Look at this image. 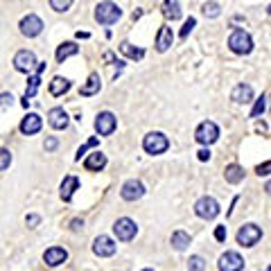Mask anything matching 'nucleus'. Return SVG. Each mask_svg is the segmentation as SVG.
Here are the masks:
<instances>
[{
    "mask_svg": "<svg viewBox=\"0 0 271 271\" xmlns=\"http://www.w3.org/2000/svg\"><path fill=\"white\" fill-rule=\"evenodd\" d=\"M120 16H122V9L115 3H100L98 7H95V21H98L100 25H113Z\"/></svg>",
    "mask_w": 271,
    "mask_h": 271,
    "instance_id": "f257e3e1",
    "label": "nucleus"
},
{
    "mask_svg": "<svg viewBox=\"0 0 271 271\" xmlns=\"http://www.w3.org/2000/svg\"><path fill=\"white\" fill-rule=\"evenodd\" d=\"M143 147H145V152H147V154H152V156H158V154H163V152H165V149L169 147V140H167L165 133L152 131V133L145 136Z\"/></svg>",
    "mask_w": 271,
    "mask_h": 271,
    "instance_id": "f03ea898",
    "label": "nucleus"
},
{
    "mask_svg": "<svg viewBox=\"0 0 271 271\" xmlns=\"http://www.w3.org/2000/svg\"><path fill=\"white\" fill-rule=\"evenodd\" d=\"M229 48L235 52V55H249V52L253 50V41H251L249 32L235 30V32L229 36Z\"/></svg>",
    "mask_w": 271,
    "mask_h": 271,
    "instance_id": "7ed1b4c3",
    "label": "nucleus"
},
{
    "mask_svg": "<svg viewBox=\"0 0 271 271\" xmlns=\"http://www.w3.org/2000/svg\"><path fill=\"white\" fill-rule=\"evenodd\" d=\"M260 237H262V229H260L258 224H244L240 231H237V244L242 246H255L260 242Z\"/></svg>",
    "mask_w": 271,
    "mask_h": 271,
    "instance_id": "20e7f679",
    "label": "nucleus"
},
{
    "mask_svg": "<svg viewBox=\"0 0 271 271\" xmlns=\"http://www.w3.org/2000/svg\"><path fill=\"white\" fill-rule=\"evenodd\" d=\"M217 138H219V129H217V124L210 122V120L201 122L195 131V140L199 145H212V143H217Z\"/></svg>",
    "mask_w": 271,
    "mask_h": 271,
    "instance_id": "39448f33",
    "label": "nucleus"
},
{
    "mask_svg": "<svg viewBox=\"0 0 271 271\" xmlns=\"http://www.w3.org/2000/svg\"><path fill=\"white\" fill-rule=\"evenodd\" d=\"M113 233H115L118 240L129 242V240L136 237V233H138V226H136V221L129 219V217H120V219L113 224Z\"/></svg>",
    "mask_w": 271,
    "mask_h": 271,
    "instance_id": "423d86ee",
    "label": "nucleus"
},
{
    "mask_svg": "<svg viewBox=\"0 0 271 271\" xmlns=\"http://www.w3.org/2000/svg\"><path fill=\"white\" fill-rule=\"evenodd\" d=\"M195 212L201 217V219H215L219 215V203L212 197H201L199 201L195 203Z\"/></svg>",
    "mask_w": 271,
    "mask_h": 271,
    "instance_id": "0eeeda50",
    "label": "nucleus"
},
{
    "mask_svg": "<svg viewBox=\"0 0 271 271\" xmlns=\"http://www.w3.org/2000/svg\"><path fill=\"white\" fill-rule=\"evenodd\" d=\"M115 127H118V120H115V115L111 111H102L98 120H95V131L100 136H111L115 131Z\"/></svg>",
    "mask_w": 271,
    "mask_h": 271,
    "instance_id": "6e6552de",
    "label": "nucleus"
},
{
    "mask_svg": "<svg viewBox=\"0 0 271 271\" xmlns=\"http://www.w3.org/2000/svg\"><path fill=\"white\" fill-rule=\"evenodd\" d=\"M244 269V258L235 251H226L219 258V271H242Z\"/></svg>",
    "mask_w": 271,
    "mask_h": 271,
    "instance_id": "1a4fd4ad",
    "label": "nucleus"
},
{
    "mask_svg": "<svg viewBox=\"0 0 271 271\" xmlns=\"http://www.w3.org/2000/svg\"><path fill=\"white\" fill-rule=\"evenodd\" d=\"M120 195H122L124 201H138L140 197L145 195V186L138 181V178H129V181H124Z\"/></svg>",
    "mask_w": 271,
    "mask_h": 271,
    "instance_id": "9d476101",
    "label": "nucleus"
},
{
    "mask_svg": "<svg viewBox=\"0 0 271 271\" xmlns=\"http://www.w3.org/2000/svg\"><path fill=\"white\" fill-rule=\"evenodd\" d=\"M115 242L111 240L109 235H100V237H95V242H93V253L95 255H100V258H109V255H113L115 253Z\"/></svg>",
    "mask_w": 271,
    "mask_h": 271,
    "instance_id": "9b49d317",
    "label": "nucleus"
},
{
    "mask_svg": "<svg viewBox=\"0 0 271 271\" xmlns=\"http://www.w3.org/2000/svg\"><path fill=\"white\" fill-rule=\"evenodd\" d=\"M34 66H36V57H34L32 50L16 52V57H14V68H16L18 72H30Z\"/></svg>",
    "mask_w": 271,
    "mask_h": 271,
    "instance_id": "f8f14e48",
    "label": "nucleus"
},
{
    "mask_svg": "<svg viewBox=\"0 0 271 271\" xmlns=\"http://www.w3.org/2000/svg\"><path fill=\"white\" fill-rule=\"evenodd\" d=\"M41 30H43V21L36 16V14H27V16L21 21V32L25 34V36H30V38L38 36Z\"/></svg>",
    "mask_w": 271,
    "mask_h": 271,
    "instance_id": "ddd939ff",
    "label": "nucleus"
},
{
    "mask_svg": "<svg viewBox=\"0 0 271 271\" xmlns=\"http://www.w3.org/2000/svg\"><path fill=\"white\" fill-rule=\"evenodd\" d=\"M43 260H46L48 267H59L68 260V251L61 249V246H50V249L43 253Z\"/></svg>",
    "mask_w": 271,
    "mask_h": 271,
    "instance_id": "4468645a",
    "label": "nucleus"
},
{
    "mask_svg": "<svg viewBox=\"0 0 271 271\" xmlns=\"http://www.w3.org/2000/svg\"><path fill=\"white\" fill-rule=\"evenodd\" d=\"M48 122H50L52 129L61 131V129L68 127V113L61 106H55V109H50V113H48Z\"/></svg>",
    "mask_w": 271,
    "mask_h": 271,
    "instance_id": "2eb2a0df",
    "label": "nucleus"
},
{
    "mask_svg": "<svg viewBox=\"0 0 271 271\" xmlns=\"http://www.w3.org/2000/svg\"><path fill=\"white\" fill-rule=\"evenodd\" d=\"M41 127H43V120H41V115H36V113H27L25 118H23V122H21V131L25 136L38 133L41 131Z\"/></svg>",
    "mask_w": 271,
    "mask_h": 271,
    "instance_id": "dca6fc26",
    "label": "nucleus"
},
{
    "mask_svg": "<svg viewBox=\"0 0 271 271\" xmlns=\"http://www.w3.org/2000/svg\"><path fill=\"white\" fill-rule=\"evenodd\" d=\"M172 43H174L172 27L161 25V30H158V36H156V50L158 52H165V50H169V46H172Z\"/></svg>",
    "mask_w": 271,
    "mask_h": 271,
    "instance_id": "f3484780",
    "label": "nucleus"
},
{
    "mask_svg": "<svg viewBox=\"0 0 271 271\" xmlns=\"http://www.w3.org/2000/svg\"><path fill=\"white\" fill-rule=\"evenodd\" d=\"M231 100L237 102V104H246V102L253 100V88L249 84H237L231 93Z\"/></svg>",
    "mask_w": 271,
    "mask_h": 271,
    "instance_id": "a211bd4d",
    "label": "nucleus"
},
{
    "mask_svg": "<svg viewBox=\"0 0 271 271\" xmlns=\"http://www.w3.org/2000/svg\"><path fill=\"white\" fill-rule=\"evenodd\" d=\"M77 188H79V178H77V176H66L64 183H61V199L70 201Z\"/></svg>",
    "mask_w": 271,
    "mask_h": 271,
    "instance_id": "6ab92c4d",
    "label": "nucleus"
},
{
    "mask_svg": "<svg viewBox=\"0 0 271 271\" xmlns=\"http://www.w3.org/2000/svg\"><path fill=\"white\" fill-rule=\"evenodd\" d=\"M106 165V156L102 152H93L88 158L84 161V167L88 169V172H100L102 167Z\"/></svg>",
    "mask_w": 271,
    "mask_h": 271,
    "instance_id": "aec40b11",
    "label": "nucleus"
},
{
    "mask_svg": "<svg viewBox=\"0 0 271 271\" xmlns=\"http://www.w3.org/2000/svg\"><path fill=\"white\" fill-rule=\"evenodd\" d=\"M100 75L98 72H93V75L88 77V81H86L84 86L79 88V95H84V98H91V95H95V93H100Z\"/></svg>",
    "mask_w": 271,
    "mask_h": 271,
    "instance_id": "412c9836",
    "label": "nucleus"
},
{
    "mask_svg": "<svg viewBox=\"0 0 271 271\" xmlns=\"http://www.w3.org/2000/svg\"><path fill=\"white\" fill-rule=\"evenodd\" d=\"M77 52H79V46H75V43H72V41L61 43V46L57 48V61H59V64H64V61L68 59V57L77 55Z\"/></svg>",
    "mask_w": 271,
    "mask_h": 271,
    "instance_id": "4be33fe9",
    "label": "nucleus"
},
{
    "mask_svg": "<svg viewBox=\"0 0 271 271\" xmlns=\"http://www.w3.org/2000/svg\"><path fill=\"white\" fill-rule=\"evenodd\" d=\"M68 91H70V81H68L66 77H55V79L50 81V93L55 95V98L68 93Z\"/></svg>",
    "mask_w": 271,
    "mask_h": 271,
    "instance_id": "5701e85b",
    "label": "nucleus"
},
{
    "mask_svg": "<svg viewBox=\"0 0 271 271\" xmlns=\"http://www.w3.org/2000/svg\"><path fill=\"white\" fill-rule=\"evenodd\" d=\"M188 244H190V235L186 233V231H174L172 233V246L176 251H186Z\"/></svg>",
    "mask_w": 271,
    "mask_h": 271,
    "instance_id": "b1692460",
    "label": "nucleus"
},
{
    "mask_svg": "<svg viewBox=\"0 0 271 271\" xmlns=\"http://www.w3.org/2000/svg\"><path fill=\"white\" fill-rule=\"evenodd\" d=\"M224 176H226V181L229 183H240L242 178H244V169H242L240 165H229L226 167V172H224Z\"/></svg>",
    "mask_w": 271,
    "mask_h": 271,
    "instance_id": "393cba45",
    "label": "nucleus"
},
{
    "mask_svg": "<svg viewBox=\"0 0 271 271\" xmlns=\"http://www.w3.org/2000/svg\"><path fill=\"white\" fill-rule=\"evenodd\" d=\"M120 50H122V55H127L129 59H133V61H138V59H143L145 57V50H140V48H133L131 43H120Z\"/></svg>",
    "mask_w": 271,
    "mask_h": 271,
    "instance_id": "a878e982",
    "label": "nucleus"
},
{
    "mask_svg": "<svg viewBox=\"0 0 271 271\" xmlns=\"http://www.w3.org/2000/svg\"><path fill=\"white\" fill-rule=\"evenodd\" d=\"M163 14H165L167 18H172V21H176V18H181V5L178 3H163Z\"/></svg>",
    "mask_w": 271,
    "mask_h": 271,
    "instance_id": "bb28decb",
    "label": "nucleus"
},
{
    "mask_svg": "<svg viewBox=\"0 0 271 271\" xmlns=\"http://www.w3.org/2000/svg\"><path fill=\"white\" fill-rule=\"evenodd\" d=\"M30 84H27V88H25V98L30 100V98H34L36 95V91H38V84H41V75H34V77H30Z\"/></svg>",
    "mask_w": 271,
    "mask_h": 271,
    "instance_id": "cd10ccee",
    "label": "nucleus"
},
{
    "mask_svg": "<svg viewBox=\"0 0 271 271\" xmlns=\"http://www.w3.org/2000/svg\"><path fill=\"white\" fill-rule=\"evenodd\" d=\"M188 269L190 271H203L206 269V260H203L201 255H190V260H188Z\"/></svg>",
    "mask_w": 271,
    "mask_h": 271,
    "instance_id": "c85d7f7f",
    "label": "nucleus"
},
{
    "mask_svg": "<svg viewBox=\"0 0 271 271\" xmlns=\"http://www.w3.org/2000/svg\"><path fill=\"white\" fill-rule=\"evenodd\" d=\"M264 109H267V98H260L258 102H255V106H253V111H251V118H260V115L264 113Z\"/></svg>",
    "mask_w": 271,
    "mask_h": 271,
    "instance_id": "c756f323",
    "label": "nucleus"
},
{
    "mask_svg": "<svg viewBox=\"0 0 271 271\" xmlns=\"http://www.w3.org/2000/svg\"><path fill=\"white\" fill-rule=\"evenodd\" d=\"M203 14H206V16H210V18L219 16V5H217V3H206V5H203Z\"/></svg>",
    "mask_w": 271,
    "mask_h": 271,
    "instance_id": "7c9ffc66",
    "label": "nucleus"
},
{
    "mask_svg": "<svg viewBox=\"0 0 271 271\" xmlns=\"http://www.w3.org/2000/svg\"><path fill=\"white\" fill-rule=\"evenodd\" d=\"M0 158H3V161H0V169H7L9 167V163H12V154H9V149H0Z\"/></svg>",
    "mask_w": 271,
    "mask_h": 271,
    "instance_id": "2f4dec72",
    "label": "nucleus"
},
{
    "mask_svg": "<svg viewBox=\"0 0 271 271\" xmlns=\"http://www.w3.org/2000/svg\"><path fill=\"white\" fill-rule=\"evenodd\" d=\"M70 0H64V3H61V0H50V7L52 9H57V12H66L68 7H70Z\"/></svg>",
    "mask_w": 271,
    "mask_h": 271,
    "instance_id": "473e14b6",
    "label": "nucleus"
},
{
    "mask_svg": "<svg viewBox=\"0 0 271 271\" xmlns=\"http://www.w3.org/2000/svg\"><path fill=\"white\" fill-rule=\"evenodd\" d=\"M95 145H98V138H91L88 140V143H86V145H81V147L79 149H77V161H81V154H86V149H91V147H95Z\"/></svg>",
    "mask_w": 271,
    "mask_h": 271,
    "instance_id": "72a5a7b5",
    "label": "nucleus"
},
{
    "mask_svg": "<svg viewBox=\"0 0 271 271\" xmlns=\"http://www.w3.org/2000/svg\"><path fill=\"white\" fill-rule=\"evenodd\" d=\"M195 25H197V21H195V18H188V21H186V25H183V30H181V38H186L188 34H190L192 30H195Z\"/></svg>",
    "mask_w": 271,
    "mask_h": 271,
    "instance_id": "f704fd0d",
    "label": "nucleus"
},
{
    "mask_svg": "<svg viewBox=\"0 0 271 271\" xmlns=\"http://www.w3.org/2000/svg\"><path fill=\"white\" fill-rule=\"evenodd\" d=\"M255 172H258V176H269V174H271V161L258 165V167H255Z\"/></svg>",
    "mask_w": 271,
    "mask_h": 271,
    "instance_id": "c9c22d12",
    "label": "nucleus"
},
{
    "mask_svg": "<svg viewBox=\"0 0 271 271\" xmlns=\"http://www.w3.org/2000/svg\"><path fill=\"white\" fill-rule=\"evenodd\" d=\"M215 240L217 242H224L226 240V226H217V229H215Z\"/></svg>",
    "mask_w": 271,
    "mask_h": 271,
    "instance_id": "e433bc0d",
    "label": "nucleus"
},
{
    "mask_svg": "<svg viewBox=\"0 0 271 271\" xmlns=\"http://www.w3.org/2000/svg\"><path fill=\"white\" fill-rule=\"evenodd\" d=\"M38 221H41V217L38 215H27V224H30V229H36Z\"/></svg>",
    "mask_w": 271,
    "mask_h": 271,
    "instance_id": "4c0bfd02",
    "label": "nucleus"
},
{
    "mask_svg": "<svg viewBox=\"0 0 271 271\" xmlns=\"http://www.w3.org/2000/svg\"><path fill=\"white\" fill-rule=\"evenodd\" d=\"M57 145H59V143H57V138H48V140H46V149H48V152H52Z\"/></svg>",
    "mask_w": 271,
    "mask_h": 271,
    "instance_id": "58836bf2",
    "label": "nucleus"
},
{
    "mask_svg": "<svg viewBox=\"0 0 271 271\" xmlns=\"http://www.w3.org/2000/svg\"><path fill=\"white\" fill-rule=\"evenodd\" d=\"M12 102H14L12 93H3V106H12Z\"/></svg>",
    "mask_w": 271,
    "mask_h": 271,
    "instance_id": "ea45409f",
    "label": "nucleus"
},
{
    "mask_svg": "<svg viewBox=\"0 0 271 271\" xmlns=\"http://www.w3.org/2000/svg\"><path fill=\"white\" fill-rule=\"evenodd\" d=\"M197 156H199V161H208V158H210V149H201Z\"/></svg>",
    "mask_w": 271,
    "mask_h": 271,
    "instance_id": "a19ab883",
    "label": "nucleus"
},
{
    "mask_svg": "<svg viewBox=\"0 0 271 271\" xmlns=\"http://www.w3.org/2000/svg\"><path fill=\"white\" fill-rule=\"evenodd\" d=\"M81 226H84V221H81V219H72V221H70V229H72V231H79Z\"/></svg>",
    "mask_w": 271,
    "mask_h": 271,
    "instance_id": "79ce46f5",
    "label": "nucleus"
},
{
    "mask_svg": "<svg viewBox=\"0 0 271 271\" xmlns=\"http://www.w3.org/2000/svg\"><path fill=\"white\" fill-rule=\"evenodd\" d=\"M264 190H267V192H269V195H271V181L267 183V186H264Z\"/></svg>",
    "mask_w": 271,
    "mask_h": 271,
    "instance_id": "37998d69",
    "label": "nucleus"
},
{
    "mask_svg": "<svg viewBox=\"0 0 271 271\" xmlns=\"http://www.w3.org/2000/svg\"><path fill=\"white\" fill-rule=\"evenodd\" d=\"M143 271H154V269H143Z\"/></svg>",
    "mask_w": 271,
    "mask_h": 271,
    "instance_id": "c03bdc74",
    "label": "nucleus"
},
{
    "mask_svg": "<svg viewBox=\"0 0 271 271\" xmlns=\"http://www.w3.org/2000/svg\"><path fill=\"white\" fill-rule=\"evenodd\" d=\"M269 14H271V5H269Z\"/></svg>",
    "mask_w": 271,
    "mask_h": 271,
    "instance_id": "a18cd8bd",
    "label": "nucleus"
},
{
    "mask_svg": "<svg viewBox=\"0 0 271 271\" xmlns=\"http://www.w3.org/2000/svg\"><path fill=\"white\" fill-rule=\"evenodd\" d=\"M267 271H271V267H269V269H267Z\"/></svg>",
    "mask_w": 271,
    "mask_h": 271,
    "instance_id": "49530a36",
    "label": "nucleus"
}]
</instances>
